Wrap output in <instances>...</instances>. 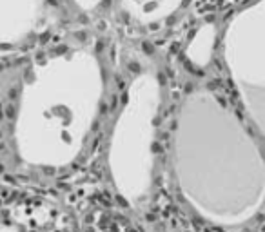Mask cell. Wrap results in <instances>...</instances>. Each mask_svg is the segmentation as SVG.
Returning <instances> with one entry per match:
<instances>
[{
	"instance_id": "1",
	"label": "cell",
	"mask_w": 265,
	"mask_h": 232,
	"mask_svg": "<svg viewBox=\"0 0 265 232\" xmlns=\"http://www.w3.org/2000/svg\"><path fill=\"white\" fill-rule=\"evenodd\" d=\"M173 165L185 200L213 219H233L256 200L261 156L242 122L211 89L187 93L173 131Z\"/></svg>"
},
{
	"instance_id": "2",
	"label": "cell",
	"mask_w": 265,
	"mask_h": 232,
	"mask_svg": "<svg viewBox=\"0 0 265 232\" xmlns=\"http://www.w3.org/2000/svg\"><path fill=\"white\" fill-rule=\"evenodd\" d=\"M105 93V74L89 47H66L35 62L20 89L15 143L38 167L75 162L93 131Z\"/></svg>"
},
{
	"instance_id": "3",
	"label": "cell",
	"mask_w": 265,
	"mask_h": 232,
	"mask_svg": "<svg viewBox=\"0 0 265 232\" xmlns=\"http://www.w3.org/2000/svg\"><path fill=\"white\" fill-rule=\"evenodd\" d=\"M160 105V78L154 71H140L127 87L126 102L109 141L113 182L117 191L129 201H138L151 189Z\"/></svg>"
},
{
	"instance_id": "4",
	"label": "cell",
	"mask_w": 265,
	"mask_h": 232,
	"mask_svg": "<svg viewBox=\"0 0 265 232\" xmlns=\"http://www.w3.org/2000/svg\"><path fill=\"white\" fill-rule=\"evenodd\" d=\"M222 58L236 95L247 109L265 98V0L243 8L227 22Z\"/></svg>"
},
{
	"instance_id": "5",
	"label": "cell",
	"mask_w": 265,
	"mask_h": 232,
	"mask_svg": "<svg viewBox=\"0 0 265 232\" xmlns=\"http://www.w3.org/2000/svg\"><path fill=\"white\" fill-rule=\"evenodd\" d=\"M49 20L47 0H0V47L35 38Z\"/></svg>"
},
{
	"instance_id": "6",
	"label": "cell",
	"mask_w": 265,
	"mask_h": 232,
	"mask_svg": "<svg viewBox=\"0 0 265 232\" xmlns=\"http://www.w3.org/2000/svg\"><path fill=\"white\" fill-rule=\"evenodd\" d=\"M184 0H124L127 15L140 22H154L175 13Z\"/></svg>"
},
{
	"instance_id": "7",
	"label": "cell",
	"mask_w": 265,
	"mask_h": 232,
	"mask_svg": "<svg viewBox=\"0 0 265 232\" xmlns=\"http://www.w3.org/2000/svg\"><path fill=\"white\" fill-rule=\"evenodd\" d=\"M71 2L84 13H94L98 8H102L105 0H71Z\"/></svg>"
}]
</instances>
